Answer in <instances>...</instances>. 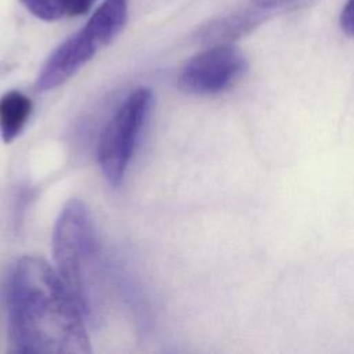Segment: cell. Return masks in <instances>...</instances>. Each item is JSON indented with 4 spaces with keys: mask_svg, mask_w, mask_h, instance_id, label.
<instances>
[{
    "mask_svg": "<svg viewBox=\"0 0 354 354\" xmlns=\"http://www.w3.org/2000/svg\"><path fill=\"white\" fill-rule=\"evenodd\" d=\"M11 350L28 354L91 351L83 310L57 270L37 256L22 257L10 278Z\"/></svg>",
    "mask_w": 354,
    "mask_h": 354,
    "instance_id": "cell-1",
    "label": "cell"
},
{
    "mask_svg": "<svg viewBox=\"0 0 354 354\" xmlns=\"http://www.w3.org/2000/svg\"><path fill=\"white\" fill-rule=\"evenodd\" d=\"M97 252V236L90 212L79 199H71L57 220L53 253L57 272L86 315L93 311Z\"/></svg>",
    "mask_w": 354,
    "mask_h": 354,
    "instance_id": "cell-2",
    "label": "cell"
},
{
    "mask_svg": "<svg viewBox=\"0 0 354 354\" xmlns=\"http://www.w3.org/2000/svg\"><path fill=\"white\" fill-rule=\"evenodd\" d=\"M126 21L127 0H105L86 25L47 58L37 76L36 87L44 91L65 83L122 32Z\"/></svg>",
    "mask_w": 354,
    "mask_h": 354,
    "instance_id": "cell-3",
    "label": "cell"
},
{
    "mask_svg": "<svg viewBox=\"0 0 354 354\" xmlns=\"http://www.w3.org/2000/svg\"><path fill=\"white\" fill-rule=\"evenodd\" d=\"M145 87L131 91L105 124L98 142V163L112 187H119L152 106Z\"/></svg>",
    "mask_w": 354,
    "mask_h": 354,
    "instance_id": "cell-4",
    "label": "cell"
},
{
    "mask_svg": "<svg viewBox=\"0 0 354 354\" xmlns=\"http://www.w3.org/2000/svg\"><path fill=\"white\" fill-rule=\"evenodd\" d=\"M246 66V58L236 47L231 44L212 46L183 66L178 84L191 94H217L234 84L245 73Z\"/></svg>",
    "mask_w": 354,
    "mask_h": 354,
    "instance_id": "cell-5",
    "label": "cell"
},
{
    "mask_svg": "<svg viewBox=\"0 0 354 354\" xmlns=\"http://www.w3.org/2000/svg\"><path fill=\"white\" fill-rule=\"evenodd\" d=\"M267 18V12L260 8L242 10L225 17L216 18L201 28L196 40L206 46L230 44L231 41L252 32Z\"/></svg>",
    "mask_w": 354,
    "mask_h": 354,
    "instance_id": "cell-6",
    "label": "cell"
},
{
    "mask_svg": "<svg viewBox=\"0 0 354 354\" xmlns=\"http://www.w3.org/2000/svg\"><path fill=\"white\" fill-rule=\"evenodd\" d=\"M32 112V101L21 91L11 90L0 98V134L11 142L24 130Z\"/></svg>",
    "mask_w": 354,
    "mask_h": 354,
    "instance_id": "cell-7",
    "label": "cell"
},
{
    "mask_svg": "<svg viewBox=\"0 0 354 354\" xmlns=\"http://www.w3.org/2000/svg\"><path fill=\"white\" fill-rule=\"evenodd\" d=\"M95 0H21L26 10L44 21L86 14Z\"/></svg>",
    "mask_w": 354,
    "mask_h": 354,
    "instance_id": "cell-8",
    "label": "cell"
},
{
    "mask_svg": "<svg viewBox=\"0 0 354 354\" xmlns=\"http://www.w3.org/2000/svg\"><path fill=\"white\" fill-rule=\"evenodd\" d=\"M340 28L347 36L354 37V0H347L340 14Z\"/></svg>",
    "mask_w": 354,
    "mask_h": 354,
    "instance_id": "cell-9",
    "label": "cell"
},
{
    "mask_svg": "<svg viewBox=\"0 0 354 354\" xmlns=\"http://www.w3.org/2000/svg\"><path fill=\"white\" fill-rule=\"evenodd\" d=\"M257 6L263 7H275V6H283L288 3H292L295 0H253Z\"/></svg>",
    "mask_w": 354,
    "mask_h": 354,
    "instance_id": "cell-10",
    "label": "cell"
}]
</instances>
